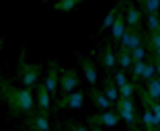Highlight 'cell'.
<instances>
[{
	"instance_id": "cell-17",
	"label": "cell",
	"mask_w": 160,
	"mask_h": 131,
	"mask_svg": "<svg viewBox=\"0 0 160 131\" xmlns=\"http://www.w3.org/2000/svg\"><path fill=\"white\" fill-rule=\"evenodd\" d=\"M152 115H154V125H158L160 123V104L158 103L152 104Z\"/></svg>"
},
{
	"instance_id": "cell-26",
	"label": "cell",
	"mask_w": 160,
	"mask_h": 131,
	"mask_svg": "<svg viewBox=\"0 0 160 131\" xmlns=\"http://www.w3.org/2000/svg\"><path fill=\"white\" fill-rule=\"evenodd\" d=\"M144 123H146V125H154V115H152V111H146L144 113Z\"/></svg>"
},
{
	"instance_id": "cell-14",
	"label": "cell",
	"mask_w": 160,
	"mask_h": 131,
	"mask_svg": "<svg viewBox=\"0 0 160 131\" xmlns=\"http://www.w3.org/2000/svg\"><path fill=\"white\" fill-rule=\"evenodd\" d=\"M25 84L27 86H31V84H35V80H37V74H35L33 70H29V72H25Z\"/></svg>"
},
{
	"instance_id": "cell-27",
	"label": "cell",
	"mask_w": 160,
	"mask_h": 131,
	"mask_svg": "<svg viewBox=\"0 0 160 131\" xmlns=\"http://www.w3.org/2000/svg\"><path fill=\"white\" fill-rule=\"evenodd\" d=\"M144 61H136V66H133V74L136 76H142V72H144Z\"/></svg>"
},
{
	"instance_id": "cell-11",
	"label": "cell",
	"mask_w": 160,
	"mask_h": 131,
	"mask_svg": "<svg viewBox=\"0 0 160 131\" xmlns=\"http://www.w3.org/2000/svg\"><path fill=\"white\" fill-rule=\"evenodd\" d=\"M119 64H121V68H129V64H132V56L127 51H121V56H119Z\"/></svg>"
},
{
	"instance_id": "cell-8",
	"label": "cell",
	"mask_w": 160,
	"mask_h": 131,
	"mask_svg": "<svg viewBox=\"0 0 160 131\" xmlns=\"http://www.w3.org/2000/svg\"><path fill=\"white\" fill-rule=\"evenodd\" d=\"M39 104H41V109H47V107H49V94H47L45 88L39 90Z\"/></svg>"
},
{
	"instance_id": "cell-30",
	"label": "cell",
	"mask_w": 160,
	"mask_h": 131,
	"mask_svg": "<svg viewBox=\"0 0 160 131\" xmlns=\"http://www.w3.org/2000/svg\"><path fill=\"white\" fill-rule=\"evenodd\" d=\"M156 72H158V76H160V66H156Z\"/></svg>"
},
{
	"instance_id": "cell-33",
	"label": "cell",
	"mask_w": 160,
	"mask_h": 131,
	"mask_svg": "<svg viewBox=\"0 0 160 131\" xmlns=\"http://www.w3.org/2000/svg\"><path fill=\"white\" fill-rule=\"evenodd\" d=\"M94 131H101V129H94Z\"/></svg>"
},
{
	"instance_id": "cell-29",
	"label": "cell",
	"mask_w": 160,
	"mask_h": 131,
	"mask_svg": "<svg viewBox=\"0 0 160 131\" xmlns=\"http://www.w3.org/2000/svg\"><path fill=\"white\" fill-rule=\"evenodd\" d=\"M152 41H154L156 49H158V47H160V35H158V33H156V35H154V39H152Z\"/></svg>"
},
{
	"instance_id": "cell-31",
	"label": "cell",
	"mask_w": 160,
	"mask_h": 131,
	"mask_svg": "<svg viewBox=\"0 0 160 131\" xmlns=\"http://www.w3.org/2000/svg\"><path fill=\"white\" fill-rule=\"evenodd\" d=\"M76 131H86V129H84V127H78V129H76Z\"/></svg>"
},
{
	"instance_id": "cell-15",
	"label": "cell",
	"mask_w": 160,
	"mask_h": 131,
	"mask_svg": "<svg viewBox=\"0 0 160 131\" xmlns=\"http://www.w3.org/2000/svg\"><path fill=\"white\" fill-rule=\"evenodd\" d=\"M144 56H146V51H144L142 47H136V49H132V60L142 61V60H144Z\"/></svg>"
},
{
	"instance_id": "cell-32",
	"label": "cell",
	"mask_w": 160,
	"mask_h": 131,
	"mask_svg": "<svg viewBox=\"0 0 160 131\" xmlns=\"http://www.w3.org/2000/svg\"><path fill=\"white\" fill-rule=\"evenodd\" d=\"M158 56H160V47H158Z\"/></svg>"
},
{
	"instance_id": "cell-3",
	"label": "cell",
	"mask_w": 160,
	"mask_h": 131,
	"mask_svg": "<svg viewBox=\"0 0 160 131\" xmlns=\"http://www.w3.org/2000/svg\"><path fill=\"white\" fill-rule=\"evenodd\" d=\"M121 37H123V45L125 47H129V49L140 47V37H138V35H125V33H123Z\"/></svg>"
},
{
	"instance_id": "cell-2",
	"label": "cell",
	"mask_w": 160,
	"mask_h": 131,
	"mask_svg": "<svg viewBox=\"0 0 160 131\" xmlns=\"http://www.w3.org/2000/svg\"><path fill=\"white\" fill-rule=\"evenodd\" d=\"M17 103H19L21 109L29 111V109L33 107V96H31V92H29V90H21V92L17 94Z\"/></svg>"
},
{
	"instance_id": "cell-18",
	"label": "cell",
	"mask_w": 160,
	"mask_h": 131,
	"mask_svg": "<svg viewBox=\"0 0 160 131\" xmlns=\"http://www.w3.org/2000/svg\"><path fill=\"white\" fill-rule=\"evenodd\" d=\"M158 17H156V14H150V17H148V27L152 29V31H156V29H158Z\"/></svg>"
},
{
	"instance_id": "cell-10",
	"label": "cell",
	"mask_w": 160,
	"mask_h": 131,
	"mask_svg": "<svg viewBox=\"0 0 160 131\" xmlns=\"http://www.w3.org/2000/svg\"><path fill=\"white\" fill-rule=\"evenodd\" d=\"M84 76H86V80H88L90 84H97V72H94L90 66H86V68H84Z\"/></svg>"
},
{
	"instance_id": "cell-12",
	"label": "cell",
	"mask_w": 160,
	"mask_h": 131,
	"mask_svg": "<svg viewBox=\"0 0 160 131\" xmlns=\"http://www.w3.org/2000/svg\"><path fill=\"white\" fill-rule=\"evenodd\" d=\"M156 74V68L152 64H146L144 66V72H142V76H144V78H148V80H152V76Z\"/></svg>"
},
{
	"instance_id": "cell-19",
	"label": "cell",
	"mask_w": 160,
	"mask_h": 131,
	"mask_svg": "<svg viewBox=\"0 0 160 131\" xmlns=\"http://www.w3.org/2000/svg\"><path fill=\"white\" fill-rule=\"evenodd\" d=\"M119 90H121V94H123V98H129V96H132V86H129V84H127V82H125V84H121V86H119Z\"/></svg>"
},
{
	"instance_id": "cell-1",
	"label": "cell",
	"mask_w": 160,
	"mask_h": 131,
	"mask_svg": "<svg viewBox=\"0 0 160 131\" xmlns=\"http://www.w3.org/2000/svg\"><path fill=\"white\" fill-rule=\"evenodd\" d=\"M119 111H121L123 119H125L127 123L133 121V107H132V100H129V98H123L121 103H119Z\"/></svg>"
},
{
	"instance_id": "cell-28",
	"label": "cell",
	"mask_w": 160,
	"mask_h": 131,
	"mask_svg": "<svg viewBox=\"0 0 160 131\" xmlns=\"http://www.w3.org/2000/svg\"><path fill=\"white\" fill-rule=\"evenodd\" d=\"M115 82H117L119 86H121V84H125V76H123L121 72H119V74H115Z\"/></svg>"
},
{
	"instance_id": "cell-5",
	"label": "cell",
	"mask_w": 160,
	"mask_h": 131,
	"mask_svg": "<svg viewBox=\"0 0 160 131\" xmlns=\"http://www.w3.org/2000/svg\"><path fill=\"white\" fill-rule=\"evenodd\" d=\"M68 107H72V109L82 107V94L80 92H72L70 96H68Z\"/></svg>"
},
{
	"instance_id": "cell-9",
	"label": "cell",
	"mask_w": 160,
	"mask_h": 131,
	"mask_svg": "<svg viewBox=\"0 0 160 131\" xmlns=\"http://www.w3.org/2000/svg\"><path fill=\"white\" fill-rule=\"evenodd\" d=\"M113 37H121L123 35V21L121 19H117V21H113Z\"/></svg>"
},
{
	"instance_id": "cell-16",
	"label": "cell",
	"mask_w": 160,
	"mask_h": 131,
	"mask_svg": "<svg viewBox=\"0 0 160 131\" xmlns=\"http://www.w3.org/2000/svg\"><path fill=\"white\" fill-rule=\"evenodd\" d=\"M35 125H37L39 131H47V129H49V125H47V119H45V117H37Z\"/></svg>"
},
{
	"instance_id": "cell-24",
	"label": "cell",
	"mask_w": 160,
	"mask_h": 131,
	"mask_svg": "<svg viewBox=\"0 0 160 131\" xmlns=\"http://www.w3.org/2000/svg\"><path fill=\"white\" fill-rule=\"evenodd\" d=\"M113 21H115V10H113V12H109V14H107V19L103 21V29L111 27V25H113Z\"/></svg>"
},
{
	"instance_id": "cell-25",
	"label": "cell",
	"mask_w": 160,
	"mask_h": 131,
	"mask_svg": "<svg viewBox=\"0 0 160 131\" xmlns=\"http://www.w3.org/2000/svg\"><path fill=\"white\" fill-rule=\"evenodd\" d=\"M97 104H99L101 109H109V100H107V96L99 94V96H97Z\"/></svg>"
},
{
	"instance_id": "cell-4",
	"label": "cell",
	"mask_w": 160,
	"mask_h": 131,
	"mask_svg": "<svg viewBox=\"0 0 160 131\" xmlns=\"http://www.w3.org/2000/svg\"><path fill=\"white\" fill-rule=\"evenodd\" d=\"M76 84H78V82H76V78H74L72 74L64 76V80H62V88L66 90V92H72V90L76 88Z\"/></svg>"
},
{
	"instance_id": "cell-23",
	"label": "cell",
	"mask_w": 160,
	"mask_h": 131,
	"mask_svg": "<svg viewBox=\"0 0 160 131\" xmlns=\"http://www.w3.org/2000/svg\"><path fill=\"white\" fill-rule=\"evenodd\" d=\"M105 66H107V68H113V66H115V57H113L111 51L105 53Z\"/></svg>"
},
{
	"instance_id": "cell-20",
	"label": "cell",
	"mask_w": 160,
	"mask_h": 131,
	"mask_svg": "<svg viewBox=\"0 0 160 131\" xmlns=\"http://www.w3.org/2000/svg\"><path fill=\"white\" fill-rule=\"evenodd\" d=\"M138 19H140V12H138L136 8H129V12H127V21H129V23H138Z\"/></svg>"
},
{
	"instance_id": "cell-7",
	"label": "cell",
	"mask_w": 160,
	"mask_h": 131,
	"mask_svg": "<svg viewBox=\"0 0 160 131\" xmlns=\"http://www.w3.org/2000/svg\"><path fill=\"white\" fill-rule=\"evenodd\" d=\"M101 121H103L107 127H113V125H117V117H115L113 113H105L103 117H101Z\"/></svg>"
},
{
	"instance_id": "cell-22",
	"label": "cell",
	"mask_w": 160,
	"mask_h": 131,
	"mask_svg": "<svg viewBox=\"0 0 160 131\" xmlns=\"http://www.w3.org/2000/svg\"><path fill=\"white\" fill-rule=\"evenodd\" d=\"M53 88H56V76H49V78H47V82H45V90H47V92H52V90Z\"/></svg>"
},
{
	"instance_id": "cell-21",
	"label": "cell",
	"mask_w": 160,
	"mask_h": 131,
	"mask_svg": "<svg viewBox=\"0 0 160 131\" xmlns=\"http://www.w3.org/2000/svg\"><path fill=\"white\" fill-rule=\"evenodd\" d=\"M105 96H107L109 100H115V98L119 96V92H117V88H113V86H109V88H107V92H105Z\"/></svg>"
},
{
	"instance_id": "cell-13",
	"label": "cell",
	"mask_w": 160,
	"mask_h": 131,
	"mask_svg": "<svg viewBox=\"0 0 160 131\" xmlns=\"http://www.w3.org/2000/svg\"><path fill=\"white\" fill-rule=\"evenodd\" d=\"M146 8H148L150 14H154L156 10L160 8V0H146Z\"/></svg>"
},
{
	"instance_id": "cell-6",
	"label": "cell",
	"mask_w": 160,
	"mask_h": 131,
	"mask_svg": "<svg viewBox=\"0 0 160 131\" xmlns=\"http://www.w3.org/2000/svg\"><path fill=\"white\" fill-rule=\"evenodd\" d=\"M148 92H150L152 98H158L160 96V80H150V84H148Z\"/></svg>"
}]
</instances>
